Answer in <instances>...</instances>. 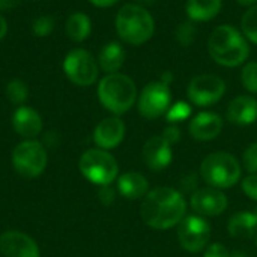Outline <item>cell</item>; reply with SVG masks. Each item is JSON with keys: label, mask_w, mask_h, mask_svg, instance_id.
Here are the masks:
<instances>
[{"label": "cell", "mask_w": 257, "mask_h": 257, "mask_svg": "<svg viewBox=\"0 0 257 257\" xmlns=\"http://www.w3.org/2000/svg\"><path fill=\"white\" fill-rule=\"evenodd\" d=\"M187 211V203L179 191L170 187H160L149 191L142 203V218L154 229H170L179 224Z\"/></svg>", "instance_id": "cell-1"}, {"label": "cell", "mask_w": 257, "mask_h": 257, "mask_svg": "<svg viewBox=\"0 0 257 257\" xmlns=\"http://www.w3.org/2000/svg\"><path fill=\"white\" fill-rule=\"evenodd\" d=\"M208 51L217 63L223 66H238L248 57L250 47L235 27L220 26L212 32L208 41Z\"/></svg>", "instance_id": "cell-2"}, {"label": "cell", "mask_w": 257, "mask_h": 257, "mask_svg": "<svg viewBox=\"0 0 257 257\" xmlns=\"http://www.w3.org/2000/svg\"><path fill=\"white\" fill-rule=\"evenodd\" d=\"M98 96L107 110L114 114H122L136 102L137 89L130 77L114 72L101 80L98 86Z\"/></svg>", "instance_id": "cell-3"}, {"label": "cell", "mask_w": 257, "mask_h": 257, "mask_svg": "<svg viewBox=\"0 0 257 257\" xmlns=\"http://www.w3.org/2000/svg\"><path fill=\"white\" fill-rule=\"evenodd\" d=\"M116 29L125 42L140 45L152 38L155 26L146 9L137 5H125L116 17Z\"/></svg>", "instance_id": "cell-4"}, {"label": "cell", "mask_w": 257, "mask_h": 257, "mask_svg": "<svg viewBox=\"0 0 257 257\" xmlns=\"http://www.w3.org/2000/svg\"><path fill=\"white\" fill-rule=\"evenodd\" d=\"M202 176L212 188H229L241 178V166L238 160L226 152L208 155L200 167Z\"/></svg>", "instance_id": "cell-5"}, {"label": "cell", "mask_w": 257, "mask_h": 257, "mask_svg": "<svg viewBox=\"0 0 257 257\" xmlns=\"http://www.w3.org/2000/svg\"><path fill=\"white\" fill-rule=\"evenodd\" d=\"M78 169L89 182L101 187L110 185L116 179L119 172L114 157L104 149L86 151L80 157Z\"/></svg>", "instance_id": "cell-6"}, {"label": "cell", "mask_w": 257, "mask_h": 257, "mask_svg": "<svg viewBox=\"0 0 257 257\" xmlns=\"http://www.w3.org/2000/svg\"><path fill=\"white\" fill-rule=\"evenodd\" d=\"M12 166L24 178H38L47 167V151L36 140H24L12 152Z\"/></svg>", "instance_id": "cell-7"}, {"label": "cell", "mask_w": 257, "mask_h": 257, "mask_svg": "<svg viewBox=\"0 0 257 257\" xmlns=\"http://www.w3.org/2000/svg\"><path fill=\"white\" fill-rule=\"evenodd\" d=\"M66 77L77 86H90L98 77V66L92 54L86 50H72L63 62Z\"/></svg>", "instance_id": "cell-8"}, {"label": "cell", "mask_w": 257, "mask_h": 257, "mask_svg": "<svg viewBox=\"0 0 257 257\" xmlns=\"http://www.w3.org/2000/svg\"><path fill=\"white\" fill-rule=\"evenodd\" d=\"M178 238L184 250L197 253L206 247L211 238V226L200 215L187 217L179 223Z\"/></svg>", "instance_id": "cell-9"}, {"label": "cell", "mask_w": 257, "mask_h": 257, "mask_svg": "<svg viewBox=\"0 0 257 257\" xmlns=\"http://www.w3.org/2000/svg\"><path fill=\"white\" fill-rule=\"evenodd\" d=\"M172 101V93L164 81H154L149 83L140 98H139V110L140 114L146 119H157L161 114H164Z\"/></svg>", "instance_id": "cell-10"}, {"label": "cell", "mask_w": 257, "mask_h": 257, "mask_svg": "<svg viewBox=\"0 0 257 257\" xmlns=\"http://www.w3.org/2000/svg\"><path fill=\"white\" fill-rule=\"evenodd\" d=\"M226 90L221 78L209 74L197 75L188 84V98L197 105H211L217 102Z\"/></svg>", "instance_id": "cell-11"}, {"label": "cell", "mask_w": 257, "mask_h": 257, "mask_svg": "<svg viewBox=\"0 0 257 257\" xmlns=\"http://www.w3.org/2000/svg\"><path fill=\"white\" fill-rule=\"evenodd\" d=\"M0 253L5 257H41L35 239L18 230H8L2 233Z\"/></svg>", "instance_id": "cell-12"}, {"label": "cell", "mask_w": 257, "mask_h": 257, "mask_svg": "<svg viewBox=\"0 0 257 257\" xmlns=\"http://www.w3.org/2000/svg\"><path fill=\"white\" fill-rule=\"evenodd\" d=\"M193 209L203 217H215L226 211L227 199L217 188H202L191 197Z\"/></svg>", "instance_id": "cell-13"}, {"label": "cell", "mask_w": 257, "mask_h": 257, "mask_svg": "<svg viewBox=\"0 0 257 257\" xmlns=\"http://www.w3.org/2000/svg\"><path fill=\"white\" fill-rule=\"evenodd\" d=\"M143 160L146 166L152 170L166 169L172 161L170 143L161 136H155L149 139L143 146Z\"/></svg>", "instance_id": "cell-14"}, {"label": "cell", "mask_w": 257, "mask_h": 257, "mask_svg": "<svg viewBox=\"0 0 257 257\" xmlns=\"http://www.w3.org/2000/svg\"><path fill=\"white\" fill-rule=\"evenodd\" d=\"M125 136V125L119 117H107L101 120L95 131L93 140L101 149H113L116 148Z\"/></svg>", "instance_id": "cell-15"}, {"label": "cell", "mask_w": 257, "mask_h": 257, "mask_svg": "<svg viewBox=\"0 0 257 257\" xmlns=\"http://www.w3.org/2000/svg\"><path fill=\"white\" fill-rule=\"evenodd\" d=\"M12 126L17 131V134L32 140L42 131V119L36 110L21 105L14 111Z\"/></svg>", "instance_id": "cell-16"}, {"label": "cell", "mask_w": 257, "mask_h": 257, "mask_svg": "<svg viewBox=\"0 0 257 257\" xmlns=\"http://www.w3.org/2000/svg\"><path fill=\"white\" fill-rule=\"evenodd\" d=\"M223 130V120L218 114L211 111L199 113L190 123V134L200 142L215 139Z\"/></svg>", "instance_id": "cell-17"}, {"label": "cell", "mask_w": 257, "mask_h": 257, "mask_svg": "<svg viewBox=\"0 0 257 257\" xmlns=\"http://www.w3.org/2000/svg\"><path fill=\"white\" fill-rule=\"evenodd\" d=\"M227 117L238 125H250L257 119V101L251 96L235 98L227 108Z\"/></svg>", "instance_id": "cell-18"}, {"label": "cell", "mask_w": 257, "mask_h": 257, "mask_svg": "<svg viewBox=\"0 0 257 257\" xmlns=\"http://www.w3.org/2000/svg\"><path fill=\"white\" fill-rule=\"evenodd\" d=\"M117 188H119V193L125 199L137 200V199H142L148 194L149 184L143 175H140L137 172H128L119 178Z\"/></svg>", "instance_id": "cell-19"}, {"label": "cell", "mask_w": 257, "mask_h": 257, "mask_svg": "<svg viewBox=\"0 0 257 257\" xmlns=\"http://www.w3.org/2000/svg\"><path fill=\"white\" fill-rule=\"evenodd\" d=\"M257 230V215L253 212H238L229 221V233L232 238L248 239Z\"/></svg>", "instance_id": "cell-20"}, {"label": "cell", "mask_w": 257, "mask_h": 257, "mask_svg": "<svg viewBox=\"0 0 257 257\" xmlns=\"http://www.w3.org/2000/svg\"><path fill=\"white\" fill-rule=\"evenodd\" d=\"M221 5V0H187V14L194 21H208L220 12Z\"/></svg>", "instance_id": "cell-21"}, {"label": "cell", "mask_w": 257, "mask_h": 257, "mask_svg": "<svg viewBox=\"0 0 257 257\" xmlns=\"http://www.w3.org/2000/svg\"><path fill=\"white\" fill-rule=\"evenodd\" d=\"M125 62V50L119 42H108L99 53V65L105 72L114 74Z\"/></svg>", "instance_id": "cell-22"}, {"label": "cell", "mask_w": 257, "mask_h": 257, "mask_svg": "<svg viewBox=\"0 0 257 257\" xmlns=\"http://www.w3.org/2000/svg\"><path fill=\"white\" fill-rule=\"evenodd\" d=\"M65 30H66V35L69 39H72L75 42H81L90 35V30H92L90 18L86 14L75 12V14L69 15V18L66 20Z\"/></svg>", "instance_id": "cell-23"}, {"label": "cell", "mask_w": 257, "mask_h": 257, "mask_svg": "<svg viewBox=\"0 0 257 257\" xmlns=\"http://www.w3.org/2000/svg\"><path fill=\"white\" fill-rule=\"evenodd\" d=\"M6 96L12 104H23L29 96V89L24 81L12 80L6 86Z\"/></svg>", "instance_id": "cell-24"}, {"label": "cell", "mask_w": 257, "mask_h": 257, "mask_svg": "<svg viewBox=\"0 0 257 257\" xmlns=\"http://www.w3.org/2000/svg\"><path fill=\"white\" fill-rule=\"evenodd\" d=\"M242 32L244 35L257 44V6H253L251 9H248L244 17H242Z\"/></svg>", "instance_id": "cell-25"}, {"label": "cell", "mask_w": 257, "mask_h": 257, "mask_svg": "<svg viewBox=\"0 0 257 257\" xmlns=\"http://www.w3.org/2000/svg\"><path fill=\"white\" fill-rule=\"evenodd\" d=\"M242 84L244 87L251 92L257 93V62H250L248 65H245V68L242 69Z\"/></svg>", "instance_id": "cell-26"}, {"label": "cell", "mask_w": 257, "mask_h": 257, "mask_svg": "<svg viewBox=\"0 0 257 257\" xmlns=\"http://www.w3.org/2000/svg\"><path fill=\"white\" fill-rule=\"evenodd\" d=\"M190 114H191V107L187 102L179 101L167 110V120L173 123L181 122V120H185Z\"/></svg>", "instance_id": "cell-27"}, {"label": "cell", "mask_w": 257, "mask_h": 257, "mask_svg": "<svg viewBox=\"0 0 257 257\" xmlns=\"http://www.w3.org/2000/svg\"><path fill=\"white\" fill-rule=\"evenodd\" d=\"M54 29V18L51 15H41L33 21L32 30L36 36H48Z\"/></svg>", "instance_id": "cell-28"}, {"label": "cell", "mask_w": 257, "mask_h": 257, "mask_svg": "<svg viewBox=\"0 0 257 257\" xmlns=\"http://www.w3.org/2000/svg\"><path fill=\"white\" fill-rule=\"evenodd\" d=\"M194 35H196V27L191 23H182L178 30H176V38L182 45H190L194 41Z\"/></svg>", "instance_id": "cell-29"}, {"label": "cell", "mask_w": 257, "mask_h": 257, "mask_svg": "<svg viewBox=\"0 0 257 257\" xmlns=\"http://www.w3.org/2000/svg\"><path fill=\"white\" fill-rule=\"evenodd\" d=\"M244 164L245 169L251 173L256 175L257 173V143H253L244 154Z\"/></svg>", "instance_id": "cell-30"}, {"label": "cell", "mask_w": 257, "mask_h": 257, "mask_svg": "<svg viewBox=\"0 0 257 257\" xmlns=\"http://www.w3.org/2000/svg\"><path fill=\"white\" fill-rule=\"evenodd\" d=\"M242 190H244V193H245L250 199L257 200V173L256 175L247 176V178L242 181Z\"/></svg>", "instance_id": "cell-31"}, {"label": "cell", "mask_w": 257, "mask_h": 257, "mask_svg": "<svg viewBox=\"0 0 257 257\" xmlns=\"http://www.w3.org/2000/svg\"><path fill=\"white\" fill-rule=\"evenodd\" d=\"M205 257H230V253L223 244H212L206 250Z\"/></svg>", "instance_id": "cell-32"}, {"label": "cell", "mask_w": 257, "mask_h": 257, "mask_svg": "<svg viewBox=\"0 0 257 257\" xmlns=\"http://www.w3.org/2000/svg\"><path fill=\"white\" fill-rule=\"evenodd\" d=\"M170 145L172 143H176L178 140H179V137H181V133H179V130H178V126H175V125H172V126H169V128H166V131H164V136H163Z\"/></svg>", "instance_id": "cell-33"}, {"label": "cell", "mask_w": 257, "mask_h": 257, "mask_svg": "<svg viewBox=\"0 0 257 257\" xmlns=\"http://www.w3.org/2000/svg\"><path fill=\"white\" fill-rule=\"evenodd\" d=\"M99 199L104 205H110L114 200V193L108 188V185L102 187V190L99 191Z\"/></svg>", "instance_id": "cell-34"}, {"label": "cell", "mask_w": 257, "mask_h": 257, "mask_svg": "<svg viewBox=\"0 0 257 257\" xmlns=\"http://www.w3.org/2000/svg\"><path fill=\"white\" fill-rule=\"evenodd\" d=\"M18 5V0H0V11L14 9Z\"/></svg>", "instance_id": "cell-35"}, {"label": "cell", "mask_w": 257, "mask_h": 257, "mask_svg": "<svg viewBox=\"0 0 257 257\" xmlns=\"http://www.w3.org/2000/svg\"><path fill=\"white\" fill-rule=\"evenodd\" d=\"M90 3L96 5V6H101V8H105V6H111L114 5L117 0H89Z\"/></svg>", "instance_id": "cell-36"}, {"label": "cell", "mask_w": 257, "mask_h": 257, "mask_svg": "<svg viewBox=\"0 0 257 257\" xmlns=\"http://www.w3.org/2000/svg\"><path fill=\"white\" fill-rule=\"evenodd\" d=\"M6 32H8V23H6V20L0 15V39L6 35Z\"/></svg>", "instance_id": "cell-37"}, {"label": "cell", "mask_w": 257, "mask_h": 257, "mask_svg": "<svg viewBox=\"0 0 257 257\" xmlns=\"http://www.w3.org/2000/svg\"><path fill=\"white\" fill-rule=\"evenodd\" d=\"M137 3H140V5H146V6H151V5H154L157 0H136Z\"/></svg>", "instance_id": "cell-38"}, {"label": "cell", "mask_w": 257, "mask_h": 257, "mask_svg": "<svg viewBox=\"0 0 257 257\" xmlns=\"http://www.w3.org/2000/svg\"><path fill=\"white\" fill-rule=\"evenodd\" d=\"M241 5H254L257 0H238Z\"/></svg>", "instance_id": "cell-39"}, {"label": "cell", "mask_w": 257, "mask_h": 257, "mask_svg": "<svg viewBox=\"0 0 257 257\" xmlns=\"http://www.w3.org/2000/svg\"><path fill=\"white\" fill-rule=\"evenodd\" d=\"M230 257H247V256H244V254H241V253H235V254H232Z\"/></svg>", "instance_id": "cell-40"}, {"label": "cell", "mask_w": 257, "mask_h": 257, "mask_svg": "<svg viewBox=\"0 0 257 257\" xmlns=\"http://www.w3.org/2000/svg\"><path fill=\"white\" fill-rule=\"evenodd\" d=\"M254 214H256V215H257V211H256V212H254Z\"/></svg>", "instance_id": "cell-41"}]
</instances>
